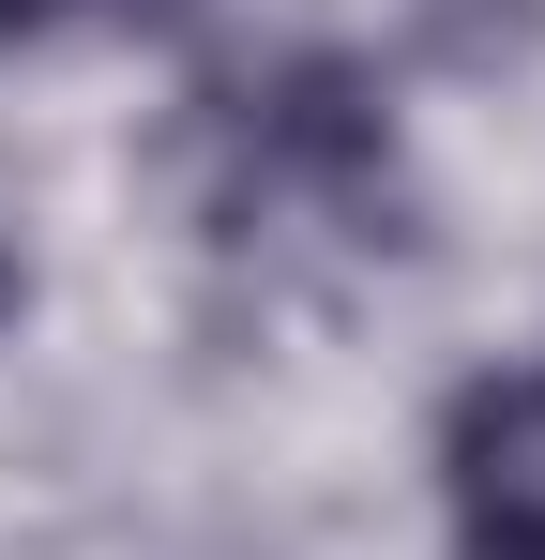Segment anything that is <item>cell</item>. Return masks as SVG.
Masks as SVG:
<instances>
[{
    "label": "cell",
    "instance_id": "2",
    "mask_svg": "<svg viewBox=\"0 0 545 560\" xmlns=\"http://www.w3.org/2000/svg\"><path fill=\"white\" fill-rule=\"evenodd\" d=\"M46 15H61V0H0V31H46Z\"/></svg>",
    "mask_w": 545,
    "mask_h": 560
},
{
    "label": "cell",
    "instance_id": "1",
    "mask_svg": "<svg viewBox=\"0 0 545 560\" xmlns=\"http://www.w3.org/2000/svg\"><path fill=\"white\" fill-rule=\"evenodd\" d=\"M440 500H454V560H545V364L454 394Z\"/></svg>",
    "mask_w": 545,
    "mask_h": 560
}]
</instances>
